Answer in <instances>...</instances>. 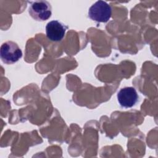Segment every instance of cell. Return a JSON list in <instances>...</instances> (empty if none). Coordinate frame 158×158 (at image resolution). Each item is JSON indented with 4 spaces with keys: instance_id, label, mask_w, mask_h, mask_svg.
Returning a JSON list of instances; mask_svg holds the SVG:
<instances>
[{
    "instance_id": "277c9868",
    "label": "cell",
    "mask_w": 158,
    "mask_h": 158,
    "mask_svg": "<svg viewBox=\"0 0 158 158\" xmlns=\"http://www.w3.org/2000/svg\"><path fill=\"white\" fill-rule=\"evenodd\" d=\"M117 97L120 106L125 108H130L134 106L139 98L136 89L131 86L122 88L118 92Z\"/></svg>"
},
{
    "instance_id": "3957f363",
    "label": "cell",
    "mask_w": 158,
    "mask_h": 158,
    "mask_svg": "<svg viewBox=\"0 0 158 158\" xmlns=\"http://www.w3.org/2000/svg\"><path fill=\"white\" fill-rule=\"evenodd\" d=\"M28 13L34 20L43 22L51 17L52 14L51 6L46 1L31 2L28 8Z\"/></svg>"
},
{
    "instance_id": "7a4b0ae2",
    "label": "cell",
    "mask_w": 158,
    "mask_h": 158,
    "mask_svg": "<svg viewBox=\"0 0 158 158\" xmlns=\"http://www.w3.org/2000/svg\"><path fill=\"white\" fill-rule=\"evenodd\" d=\"M0 56L4 63L12 64L17 62L22 57V51L16 43L8 41L1 45Z\"/></svg>"
},
{
    "instance_id": "5b68a950",
    "label": "cell",
    "mask_w": 158,
    "mask_h": 158,
    "mask_svg": "<svg viewBox=\"0 0 158 158\" xmlns=\"http://www.w3.org/2000/svg\"><path fill=\"white\" fill-rule=\"evenodd\" d=\"M67 30V26L58 20L49 22L46 26V34L47 38L52 41H61Z\"/></svg>"
},
{
    "instance_id": "6da1fadb",
    "label": "cell",
    "mask_w": 158,
    "mask_h": 158,
    "mask_svg": "<svg viewBox=\"0 0 158 158\" xmlns=\"http://www.w3.org/2000/svg\"><path fill=\"white\" fill-rule=\"evenodd\" d=\"M111 15V7L104 1H96L88 10V17L92 20L99 23L107 22Z\"/></svg>"
}]
</instances>
